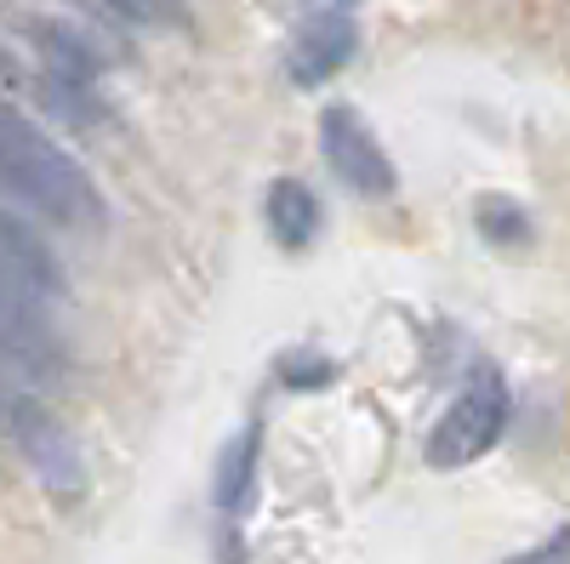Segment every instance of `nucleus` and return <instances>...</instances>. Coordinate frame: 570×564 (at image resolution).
I'll return each mask as SVG.
<instances>
[{"instance_id": "ddd939ff", "label": "nucleus", "mask_w": 570, "mask_h": 564, "mask_svg": "<svg viewBox=\"0 0 570 564\" xmlns=\"http://www.w3.org/2000/svg\"><path fill=\"white\" fill-rule=\"evenodd\" d=\"M109 7H120V12H131V18H155L160 0H109Z\"/></svg>"}, {"instance_id": "9b49d317", "label": "nucleus", "mask_w": 570, "mask_h": 564, "mask_svg": "<svg viewBox=\"0 0 570 564\" xmlns=\"http://www.w3.org/2000/svg\"><path fill=\"white\" fill-rule=\"evenodd\" d=\"M331 376H337L331 359H285V383H292V388H325Z\"/></svg>"}, {"instance_id": "6e6552de", "label": "nucleus", "mask_w": 570, "mask_h": 564, "mask_svg": "<svg viewBox=\"0 0 570 564\" xmlns=\"http://www.w3.org/2000/svg\"><path fill=\"white\" fill-rule=\"evenodd\" d=\"M257 451H263V434L246 428V434H234L217 456V507L234 525H240L252 513V502H257Z\"/></svg>"}, {"instance_id": "f8f14e48", "label": "nucleus", "mask_w": 570, "mask_h": 564, "mask_svg": "<svg viewBox=\"0 0 570 564\" xmlns=\"http://www.w3.org/2000/svg\"><path fill=\"white\" fill-rule=\"evenodd\" d=\"M508 564H570V525H559L542 547H531V553H519V558H508Z\"/></svg>"}, {"instance_id": "9d476101", "label": "nucleus", "mask_w": 570, "mask_h": 564, "mask_svg": "<svg viewBox=\"0 0 570 564\" xmlns=\"http://www.w3.org/2000/svg\"><path fill=\"white\" fill-rule=\"evenodd\" d=\"M473 217H480V234L491 246H525L531 240V217L502 195H485L480 206H473Z\"/></svg>"}, {"instance_id": "f257e3e1", "label": "nucleus", "mask_w": 570, "mask_h": 564, "mask_svg": "<svg viewBox=\"0 0 570 564\" xmlns=\"http://www.w3.org/2000/svg\"><path fill=\"white\" fill-rule=\"evenodd\" d=\"M0 171H7V195L18 206H29L35 217H46L52 228L104 234L109 206L98 195V182H91L86 166L75 155H63L18 103H7V115H0Z\"/></svg>"}, {"instance_id": "f03ea898", "label": "nucleus", "mask_w": 570, "mask_h": 564, "mask_svg": "<svg viewBox=\"0 0 570 564\" xmlns=\"http://www.w3.org/2000/svg\"><path fill=\"white\" fill-rule=\"evenodd\" d=\"M502 428H508V388L491 365H480L468 376V388L451 399V410L434 422V434H428V467L451 474V467L480 462L502 439Z\"/></svg>"}, {"instance_id": "20e7f679", "label": "nucleus", "mask_w": 570, "mask_h": 564, "mask_svg": "<svg viewBox=\"0 0 570 564\" xmlns=\"http://www.w3.org/2000/svg\"><path fill=\"white\" fill-rule=\"evenodd\" d=\"M320 149H325V166L337 171L354 195H365V200L394 195V160L383 155L376 131L360 120V109L331 103V109L320 115Z\"/></svg>"}, {"instance_id": "423d86ee", "label": "nucleus", "mask_w": 570, "mask_h": 564, "mask_svg": "<svg viewBox=\"0 0 570 564\" xmlns=\"http://www.w3.org/2000/svg\"><path fill=\"white\" fill-rule=\"evenodd\" d=\"M0 251H7V263H0V279L12 297H29V303H58L63 297V268L58 257L40 246V234H29V222L18 211H7V222H0Z\"/></svg>"}, {"instance_id": "7ed1b4c3", "label": "nucleus", "mask_w": 570, "mask_h": 564, "mask_svg": "<svg viewBox=\"0 0 570 564\" xmlns=\"http://www.w3.org/2000/svg\"><path fill=\"white\" fill-rule=\"evenodd\" d=\"M12 445H18V456L29 462L35 485L52 496V502L69 507V502L86 496V485H91V479H86V456H80L75 434H69L40 399L12 394Z\"/></svg>"}, {"instance_id": "39448f33", "label": "nucleus", "mask_w": 570, "mask_h": 564, "mask_svg": "<svg viewBox=\"0 0 570 564\" xmlns=\"http://www.w3.org/2000/svg\"><path fill=\"white\" fill-rule=\"evenodd\" d=\"M0 308H7V370L12 383H58L63 370V343L52 325V303H29L0 291Z\"/></svg>"}, {"instance_id": "4468645a", "label": "nucleus", "mask_w": 570, "mask_h": 564, "mask_svg": "<svg viewBox=\"0 0 570 564\" xmlns=\"http://www.w3.org/2000/svg\"><path fill=\"white\" fill-rule=\"evenodd\" d=\"M343 7H348V0H343Z\"/></svg>"}, {"instance_id": "0eeeda50", "label": "nucleus", "mask_w": 570, "mask_h": 564, "mask_svg": "<svg viewBox=\"0 0 570 564\" xmlns=\"http://www.w3.org/2000/svg\"><path fill=\"white\" fill-rule=\"evenodd\" d=\"M348 58H354V23H348L343 12H314V18L297 29L285 69H292L297 86H325Z\"/></svg>"}, {"instance_id": "1a4fd4ad", "label": "nucleus", "mask_w": 570, "mask_h": 564, "mask_svg": "<svg viewBox=\"0 0 570 564\" xmlns=\"http://www.w3.org/2000/svg\"><path fill=\"white\" fill-rule=\"evenodd\" d=\"M268 228L279 234V246H308L314 228H320V200H314V188L297 182V177L268 182Z\"/></svg>"}]
</instances>
